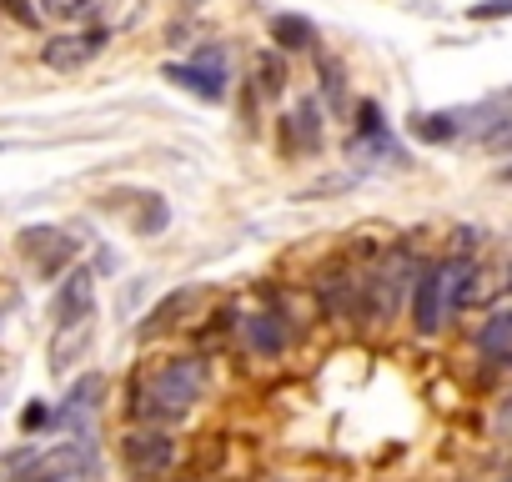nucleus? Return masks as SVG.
Masks as SVG:
<instances>
[{"mask_svg":"<svg viewBox=\"0 0 512 482\" xmlns=\"http://www.w3.org/2000/svg\"><path fill=\"white\" fill-rule=\"evenodd\" d=\"M91 302H96V277H91L86 267H76V272L61 277V292H56V302H51V322H56V327H71V322L91 317Z\"/></svg>","mask_w":512,"mask_h":482,"instance_id":"8","label":"nucleus"},{"mask_svg":"<svg viewBox=\"0 0 512 482\" xmlns=\"http://www.w3.org/2000/svg\"><path fill=\"white\" fill-rule=\"evenodd\" d=\"M477 297V267L467 257H447V262H432L412 277V322L422 337H432L447 312L467 307Z\"/></svg>","mask_w":512,"mask_h":482,"instance_id":"1","label":"nucleus"},{"mask_svg":"<svg viewBox=\"0 0 512 482\" xmlns=\"http://www.w3.org/2000/svg\"><path fill=\"white\" fill-rule=\"evenodd\" d=\"M317 81H322V96L332 111H347V71L337 56H317Z\"/></svg>","mask_w":512,"mask_h":482,"instance_id":"16","label":"nucleus"},{"mask_svg":"<svg viewBox=\"0 0 512 482\" xmlns=\"http://www.w3.org/2000/svg\"><path fill=\"white\" fill-rule=\"evenodd\" d=\"M121 462H126V472H131L136 482H156V477L171 472V462H176V442H171V432H161V427L151 422V427L121 437Z\"/></svg>","mask_w":512,"mask_h":482,"instance_id":"3","label":"nucleus"},{"mask_svg":"<svg viewBox=\"0 0 512 482\" xmlns=\"http://www.w3.org/2000/svg\"><path fill=\"white\" fill-rule=\"evenodd\" d=\"M16 247H21V257H26L41 277H61V272L76 262V241H71L66 231H56V226H26V231L16 236Z\"/></svg>","mask_w":512,"mask_h":482,"instance_id":"5","label":"nucleus"},{"mask_svg":"<svg viewBox=\"0 0 512 482\" xmlns=\"http://www.w3.org/2000/svg\"><path fill=\"white\" fill-rule=\"evenodd\" d=\"M377 131H387V116H382L377 101H362V106H357V131H352V136H377Z\"/></svg>","mask_w":512,"mask_h":482,"instance_id":"18","label":"nucleus"},{"mask_svg":"<svg viewBox=\"0 0 512 482\" xmlns=\"http://www.w3.org/2000/svg\"><path fill=\"white\" fill-rule=\"evenodd\" d=\"M51 417H56V412H51V407H41V402H36V407H26V412H21V427H26V432H36V427H46V422H51Z\"/></svg>","mask_w":512,"mask_h":482,"instance_id":"21","label":"nucleus"},{"mask_svg":"<svg viewBox=\"0 0 512 482\" xmlns=\"http://www.w3.org/2000/svg\"><path fill=\"white\" fill-rule=\"evenodd\" d=\"M201 392H206V372H201V362H191V357H176V362H166L156 377H151V387H146V397L136 402V412L141 417H161V422H176V417H186L196 402H201Z\"/></svg>","mask_w":512,"mask_h":482,"instance_id":"2","label":"nucleus"},{"mask_svg":"<svg viewBox=\"0 0 512 482\" xmlns=\"http://www.w3.org/2000/svg\"><path fill=\"white\" fill-rule=\"evenodd\" d=\"M412 136L417 141H452V136H462V111H422V116H412Z\"/></svg>","mask_w":512,"mask_h":482,"instance_id":"15","label":"nucleus"},{"mask_svg":"<svg viewBox=\"0 0 512 482\" xmlns=\"http://www.w3.org/2000/svg\"><path fill=\"white\" fill-rule=\"evenodd\" d=\"M272 41H277L282 51H312V46H317V26H312L307 16L282 11V16H272Z\"/></svg>","mask_w":512,"mask_h":482,"instance_id":"14","label":"nucleus"},{"mask_svg":"<svg viewBox=\"0 0 512 482\" xmlns=\"http://www.w3.org/2000/svg\"><path fill=\"white\" fill-rule=\"evenodd\" d=\"M246 342H251V352H262V357H282L287 352V322L277 312L251 317L246 322Z\"/></svg>","mask_w":512,"mask_h":482,"instance_id":"13","label":"nucleus"},{"mask_svg":"<svg viewBox=\"0 0 512 482\" xmlns=\"http://www.w3.org/2000/svg\"><path fill=\"white\" fill-rule=\"evenodd\" d=\"M196 297H201L196 287H181V292L161 297V302H156V312L141 322V342H151V337H166V332H171V327H176V322H181L191 307H196Z\"/></svg>","mask_w":512,"mask_h":482,"instance_id":"10","label":"nucleus"},{"mask_svg":"<svg viewBox=\"0 0 512 482\" xmlns=\"http://www.w3.org/2000/svg\"><path fill=\"white\" fill-rule=\"evenodd\" d=\"M467 16L472 21H502V16H512V0H477V6H467Z\"/></svg>","mask_w":512,"mask_h":482,"instance_id":"20","label":"nucleus"},{"mask_svg":"<svg viewBox=\"0 0 512 482\" xmlns=\"http://www.w3.org/2000/svg\"><path fill=\"white\" fill-rule=\"evenodd\" d=\"M0 11H6L11 21H21L26 31L41 26V6H36V0H0Z\"/></svg>","mask_w":512,"mask_h":482,"instance_id":"19","label":"nucleus"},{"mask_svg":"<svg viewBox=\"0 0 512 482\" xmlns=\"http://www.w3.org/2000/svg\"><path fill=\"white\" fill-rule=\"evenodd\" d=\"M317 307L332 317V322H347L362 312V277H352L347 267H327L317 277Z\"/></svg>","mask_w":512,"mask_h":482,"instance_id":"6","label":"nucleus"},{"mask_svg":"<svg viewBox=\"0 0 512 482\" xmlns=\"http://www.w3.org/2000/svg\"><path fill=\"white\" fill-rule=\"evenodd\" d=\"M277 482H287V477H277Z\"/></svg>","mask_w":512,"mask_h":482,"instance_id":"23","label":"nucleus"},{"mask_svg":"<svg viewBox=\"0 0 512 482\" xmlns=\"http://www.w3.org/2000/svg\"><path fill=\"white\" fill-rule=\"evenodd\" d=\"M101 392H106V377H81L71 392H66V407H61V422L66 427H81V422H91V412H96V402H101Z\"/></svg>","mask_w":512,"mask_h":482,"instance_id":"11","label":"nucleus"},{"mask_svg":"<svg viewBox=\"0 0 512 482\" xmlns=\"http://www.w3.org/2000/svg\"><path fill=\"white\" fill-rule=\"evenodd\" d=\"M282 151H287V156H312V151H322V106H317V96L297 101V111L282 116Z\"/></svg>","mask_w":512,"mask_h":482,"instance_id":"7","label":"nucleus"},{"mask_svg":"<svg viewBox=\"0 0 512 482\" xmlns=\"http://www.w3.org/2000/svg\"><path fill=\"white\" fill-rule=\"evenodd\" d=\"M256 91H262L267 101H277L287 91V61L277 51H262L256 56Z\"/></svg>","mask_w":512,"mask_h":482,"instance_id":"17","label":"nucleus"},{"mask_svg":"<svg viewBox=\"0 0 512 482\" xmlns=\"http://www.w3.org/2000/svg\"><path fill=\"white\" fill-rule=\"evenodd\" d=\"M502 181H512V166H507V171H502Z\"/></svg>","mask_w":512,"mask_h":482,"instance_id":"22","label":"nucleus"},{"mask_svg":"<svg viewBox=\"0 0 512 482\" xmlns=\"http://www.w3.org/2000/svg\"><path fill=\"white\" fill-rule=\"evenodd\" d=\"M477 352L487 362H512V307L507 312H492L477 332Z\"/></svg>","mask_w":512,"mask_h":482,"instance_id":"12","label":"nucleus"},{"mask_svg":"<svg viewBox=\"0 0 512 482\" xmlns=\"http://www.w3.org/2000/svg\"><path fill=\"white\" fill-rule=\"evenodd\" d=\"M166 81H176L181 91H191V96H201V101H221L226 96V51L211 41V46H201L196 51V61L191 66H166Z\"/></svg>","mask_w":512,"mask_h":482,"instance_id":"4","label":"nucleus"},{"mask_svg":"<svg viewBox=\"0 0 512 482\" xmlns=\"http://www.w3.org/2000/svg\"><path fill=\"white\" fill-rule=\"evenodd\" d=\"M101 46H106V31H101V26H96V31H81V36H51V41L41 46V61H46L51 71H76V66H86Z\"/></svg>","mask_w":512,"mask_h":482,"instance_id":"9","label":"nucleus"}]
</instances>
